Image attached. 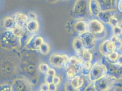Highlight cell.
Masks as SVG:
<instances>
[{"label":"cell","mask_w":122,"mask_h":91,"mask_svg":"<svg viewBox=\"0 0 122 91\" xmlns=\"http://www.w3.org/2000/svg\"><path fill=\"white\" fill-rule=\"evenodd\" d=\"M38 57L32 52H24L21 56L20 68L25 76L33 85L36 84L39 79Z\"/></svg>","instance_id":"obj_1"},{"label":"cell","mask_w":122,"mask_h":91,"mask_svg":"<svg viewBox=\"0 0 122 91\" xmlns=\"http://www.w3.org/2000/svg\"><path fill=\"white\" fill-rule=\"evenodd\" d=\"M0 45L5 50L16 49L21 46L20 38L16 36L12 30H5L1 34Z\"/></svg>","instance_id":"obj_2"},{"label":"cell","mask_w":122,"mask_h":91,"mask_svg":"<svg viewBox=\"0 0 122 91\" xmlns=\"http://www.w3.org/2000/svg\"><path fill=\"white\" fill-rule=\"evenodd\" d=\"M89 0H76L72 9L73 17L76 20L84 19L91 15L89 8Z\"/></svg>","instance_id":"obj_3"},{"label":"cell","mask_w":122,"mask_h":91,"mask_svg":"<svg viewBox=\"0 0 122 91\" xmlns=\"http://www.w3.org/2000/svg\"><path fill=\"white\" fill-rule=\"evenodd\" d=\"M65 67L66 78L70 80L80 72L82 67V62L78 56H71L69 58Z\"/></svg>","instance_id":"obj_4"},{"label":"cell","mask_w":122,"mask_h":91,"mask_svg":"<svg viewBox=\"0 0 122 91\" xmlns=\"http://www.w3.org/2000/svg\"><path fill=\"white\" fill-rule=\"evenodd\" d=\"M88 31L95 36L96 38H103L106 35L104 24L97 18H94L87 23Z\"/></svg>","instance_id":"obj_5"},{"label":"cell","mask_w":122,"mask_h":91,"mask_svg":"<svg viewBox=\"0 0 122 91\" xmlns=\"http://www.w3.org/2000/svg\"><path fill=\"white\" fill-rule=\"evenodd\" d=\"M102 63L107 68V75L113 78L117 82L121 83L122 81V66L107 61L104 56L102 59Z\"/></svg>","instance_id":"obj_6"},{"label":"cell","mask_w":122,"mask_h":91,"mask_svg":"<svg viewBox=\"0 0 122 91\" xmlns=\"http://www.w3.org/2000/svg\"><path fill=\"white\" fill-rule=\"evenodd\" d=\"M107 69L101 61H96L92 64L89 71L88 78L91 82L102 78L107 74Z\"/></svg>","instance_id":"obj_7"},{"label":"cell","mask_w":122,"mask_h":91,"mask_svg":"<svg viewBox=\"0 0 122 91\" xmlns=\"http://www.w3.org/2000/svg\"><path fill=\"white\" fill-rule=\"evenodd\" d=\"M11 85L12 91H33V85L25 76L15 78Z\"/></svg>","instance_id":"obj_8"},{"label":"cell","mask_w":122,"mask_h":91,"mask_svg":"<svg viewBox=\"0 0 122 91\" xmlns=\"http://www.w3.org/2000/svg\"><path fill=\"white\" fill-rule=\"evenodd\" d=\"M116 82L113 78L106 75L93 83L96 91H108Z\"/></svg>","instance_id":"obj_9"},{"label":"cell","mask_w":122,"mask_h":91,"mask_svg":"<svg viewBox=\"0 0 122 91\" xmlns=\"http://www.w3.org/2000/svg\"><path fill=\"white\" fill-rule=\"evenodd\" d=\"M69 58L68 55L66 54L54 53L50 56L49 61L52 66L61 68L65 67Z\"/></svg>","instance_id":"obj_10"},{"label":"cell","mask_w":122,"mask_h":91,"mask_svg":"<svg viewBox=\"0 0 122 91\" xmlns=\"http://www.w3.org/2000/svg\"><path fill=\"white\" fill-rule=\"evenodd\" d=\"M44 41L43 37L41 35L32 34L24 47L29 51L37 50Z\"/></svg>","instance_id":"obj_11"},{"label":"cell","mask_w":122,"mask_h":91,"mask_svg":"<svg viewBox=\"0 0 122 91\" xmlns=\"http://www.w3.org/2000/svg\"><path fill=\"white\" fill-rule=\"evenodd\" d=\"M78 37L81 39L85 48L92 51L95 47L96 38L89 31H87L84 33L80 34Z\"/></svg>","instance_id":"obj_12"},{"label":"cell","mask_w":122,"mask_h":91,"mask_svg":"<svg viewBox=\"0 0 122 91\" xmlns=\"http://www.w3.org/2000/svg\"><path fill=\"white\" fill-rule=\"evenodd\" d=\"M86 77V76L77 75L69 81L75 90L78 91H84L86 86L91 82L90 80H87L85 78Z\"/></svg>","instance_id":"obj_13"},{"label":"cell","mask_w":122,"mask_h":91,"mask_svg":"<svg viewBox=\"0 0 122 91\" xmlns=\"http://www.w3.org/2000/svg\"><path fill=\"white\" fill-rule=\"evenodd\" d=\"M99 49L102 55L105 57L116 50L115 46L110 39L104 40L99 46Z\"/></svg>","instance_id":"obj_14"},{"label":"cell","mask_w":122,"mask_h":91,"mask_svg":"<svg viewBox=\"0 0 122 91\" xmlns=\"http://www.w3.org/2000/svg\"><path fill=\"white\" fill-rule=\"evenodd\" d=\"M1 71L4 74L9 76L12 75L15 70V65L12 59L7 58L1 62Z\"/></svg>","instance_id":"obj_15"},{"label":"cell","mask_w":122,"mask_h":91,"mask_svg":"<svg viewBox=\"0 0 122 91\" xmlns=\"http://www.w3.org/2000/svg\"><path fill=\"white\" fill-rule=\"evenodd\" d=\"M99 4L101 11L116 10L117 8V0H97Z\"/></svg>","instance_id":"obj_16"},{"label":"cell","mask_w":122,"mask_h":91,"mask_svg":"<svg viewBox=\"0 0 122 91\" xmlns=\"http://www.w3.org/2000/svg\"><path fill=\"white\" fill-rule=\"evenodd\" d=\"M116 14V11L115 10L101 11L99 14L97 19L103 24H109L111 18L115 16Z\"/></svg>","instance_id":"obj_17"},{"label":"cell","mask_w":122,"mask_h":91,"mask_svg":"<svg viewBox=\"0 0 122 91\" xmlns=\"http://www.w3.org/2000/svg\"><path fill=\"white\" fill-rule=\"evenodd\" d=\"M89 8L91 16L93 18H97L101 10L97 0H89Z\"/></svg>","instance_id":"obj_18"},{"label":"cell","mask_w":122,"mask_h":91,"mask_svg":"<svg viewBox=\"0 0 122 91\" xmlns=\"http://www.w3.org/2000/svg\"><path fill=\"white\" fill-rule=\"evenodd\" d=\"M73 29L78 34L84 33L88 31L87 23L83 19L77 20L73 24Z\"/></svg>","instance_id":"obj_19"},{"label":"cell","mask_w":122,"mask_h":91,"mask_svg":"<svg viewBox=\"0 0 122 91\" xmlns=\"http://www.w3.org/2000/svg\"><path fill=\"white\" fill-rule=\"evenodd\" d=\"M77 55L82 63L92 62V53L91 50L84 48L80 52L77 53Z\"/></svg>","instance_id":"obj_20"},{"label":"cell","mask_w":122,"mask_h":91,"mask_svg":"<svg viewBox=\"0 0 122 91\" xmlns=\"http://www.w3.org/2000/svg\"><path fill=\"white\" fill-rule=\"evenodd\" d=\"M13 17L15 20L16 25L21 26H25L29 20L27 15L21 12H16Z\"/></svg>","instance_id":"obj_21"},{"label":"cell","mask_w":122,"mask_h":91,"mask_svg":"<svg viewBox=\"0 0 122 91\" xmlns=\"http://www.w3.org/2000/svg\"><path fill=\"white\" fill-rule=\"evenodd\" d=\"M2 24L5 30H12L16 25L14 17L10 16L5 17L3 20Z\"/></svg>","instance_id":"obj_22"},{"label":"cell","mask_w":122,"mask_h":91,"mask_svg":"<svg viewBox=\"0 0 122 91\" xmlns=\"http://www.w3.org/2000/svg\"><path fill=\"white\" fill-rule=\"evenodd\" d=\"M25 27L27 31L31 34L34 33L39 30V23L37 20H29Z\"/></svg>","instance_id":"obj_23"},{"label":"cell","mask_w":122,"mask_h":91,"mask_svg":"<svg viewBox=\"0 0 122 91\" xmlns=\"http://www.w3.org/2000/svg\"><path fill=\"white\" fill-rule=\"evenodd\" d=\"M72 45L73 49L76 52V53L80 52L84 48V46L81 39L78 36L75 37L74 39Z\"/></svg>","instance_id":"obj_24"},{"label":"cell","mask_w":122,"mask_h":91,"mask_svg":"<svg viewBox=\"0 0 122 91\" xmlns=\"http://www.w3.org/2000/svg\"><path fill=\"white\" fill-rule=\"evenodd\" d=\"M56 76V72L55 70L52 68H50L47 73L45 74L44 77L45 82L47 83L48 84L53 83V79Z\"/></svg>","instance_id":"obj_25"},{"label":"cell","mask_w":122,"mask_h":91,"mask_svg":"<svg viewBox=\"0 0 122 91\" xmlns=\"http://www.w3.org/2000/svg\"><path fill=\"white\" fill-rule=\"evenodd\" d=\"M110 39L114 44L116 50H121L122 48V40L119 36L113 35Z\"/></svg>","instance_id":"obj_26"},{"label":"cell","mask_w":122,"mask_h":91,"mask_svg":"<svg viewBox=\"0 0 122 91\" xmlns=\"http://www.w3.org/2000/svg\"><path fill=\"white\" fill-rule=\"evenodd\" d=\"M11 30L16 36L20 38L24 35L26 30L24 26H21L16 25L14 29Z\"/></svg>","instance_id":"obj_27"},{"label":"cell","mask_w":122,"mask_h":91,"mask_svg":"<svg viewBox=\"0 0 122 91\" xmlns=\"http://www.w3.org/2000/svg\"><path fill=\"white\" fill-rule=\"evenodd\" d=\"M120 50H116L112 52L109 55L105 57L107 61L111 63H115L117 61L120 55Z\"/></svg>","instance_id":"obj_28"},{"label":"cell","mask_w":122,"mask_h":91,"mask_svg":"<svg viewBox=\"0 0 122 91\" xmlns=\"http://www.w3.org/2000/svg\"><path fill=\"white\" fill-rule=\"evenodd\" d=\"M39 50L42 55L46 56L49 54L51 48L48 43L44 41V42L41 46Z\"/></svg>","instance_id":"obj_29"},{"label":"cell","mask_w":122,"mask_h":91,"mask_svg":"<svg viewBox=\"0 0 122 91\" xmlns=\"http://www.w3.org/2000/svg\"><path fill=\"white\" fill-rule=\"evenodd\" d=\"M50 67L49 65L44 62H41L39 64L38 69L39 71L43 74H46L49 71Z\"/></svg>","instance_id":"obj_30"},{"label":"cell","mask_w":122,"mask_h":91,"mask_svg":"<svg viewBox=\"0 0 122 91\" xmlns=\"http://www.w3.org/2000/svg\"><path fill=\"white\" fill-rule=\"evenodd\" d=\"M112 32L114 35L120 36L122 35V28L119 25L112 28Z\"/></svg>","instance_id":"obj_31"},{"label":"cell","mask_w":122,"mask_h":91,"mask_svg":"<svg viewBox=\"0 0 122 91\" xmlns=\"http://www.w3.org/2000/svg\"><path fill=\"white\" fill-rule=\"evenodd\" d=\"M0 91H12L11 85L8 83H3L0 85Z\"/></svg>","instance_id":"obj_32"},{"label":"cell","mask_w":122,"mask_h":91,"mask_svg":"<svg viewBox=\"0 0 122 91\" xmlns=\"http://www.w3.org/2000/svg\"><path fill=\"white\" fill-rule=\"evenodd\" d=\"M108 91H122V83L117 82L112 88Z\"/></svg>","instance_id":"obj_33"},{"label":"cell","mask_w":122,"mask_h":91,"mask_svg":"<svg viewBox=\"0 0 122 91\" xmlns=\"http://www.w3.org/2000/svg\"><path fill=\"white\" fill-rule=\"evenodd\" d=\"M108 25H109L110 26L112 27V28L117 26V25H119L118 20L115 16L113 17L110 20V21Z\"/></svg>","instance_id":"obj_34"},{"label":"cell","mask_w":122,"mask_h":91,"mask_svg":"<svg viewBox=\"0 0 122 91\" xmlns=\"http://www.w3.org/2000/svg\"><path fill=\"white\" fill-rule=\"evenodd\" d=\"M27 16L28 17L29 20H37V15L35 12L33 11H30L27 13Z\"/></svg>","instance_id":"obj_35"},{"label":"cell","mask_w":122,"mask_h":91,"mask_svg":"<svg viewBox=\"0 0 122 91\" xmlns=\"http://www.w3.org/2000/svg\"><path fill=\"white\" fill-rule=\"evenodd\" d=\"M64 89L65 91H78L73 88L69 81H67L66 83L64 86Z\"/></svg>","instance_id":"obj_36"},{"label":"cell","mask_w":122,"mask_h":91,"mask_svg":"<svg viewBox=\"0 0 122 91\" xmlns=\"http://www.w3.org/2000/svg\"><path fill=\"white\" fill-rule=\"evenodd\" d=\"M39 91H49V85L46 82L42 83L40 86Z\"/></svg>","instance_id":"obj_37"},{"label":"cell","mask_w":122,"mask_h":91,"mask_svg":"<svg viewBox=\"0 0 122 91\" xmlns=\"http://www.w3.org/2000/svg\"><path fill=\"white\" fill-rule=\"evenodd\" d=\"M84 91H96L94 84L93 82H91L88 86L85 88Z\"/></svg>","instance_id":"obj_38"},{"label":"cell","mask_w":122,"mask_h":91,"mask_svg":"<svg viewBox=\"0 0 122 91\" xmlns=\"http://www.w3.org/2000/svg\"><path fill=\"white\" fill-rule=\"evenodd\" d=\"M49 85V91H57V85L54 83H52L48 84Z\"/></svg>","instance_id":"obj_39"},{"label":"cell","mask_w":122,"mask_h":91,"mask_svg":"<svg viewBox=\"0 0 122 91\" xmlns=\"http://www.w3.org/2000/svg\"><path fill=\"white\" fill-rule=\"evenodd\" d=\"M61 82V78L59 76H56L53 79V83L55 84L57 86L59 85Z\"/></svg>","instance_id":"obj_40"},{"label":"cell","mask_w":122,"mask_h":91,"mask_svg":"<svg viewBox=\"0 0 122 91\" xmlns=\"http://www.w3.org/2000/svg\"><path fill=\"white\" fill-rule=\"evenodd\" d=\"M117 8L118 10L122 13V0H119L117 2Z\"/></svg>","instance_id":"obj_41"},{"label":"cell","mask_w":122,"mask_h":91,"mask_svg":"<svg viewBox=\"0 0 122 91\" xmlns=\"http://www.w3.org/2000/svg\"><path fill=\"white\" fill-rule=\"evenodd\" d=\"M59 0H47V1L49 2V3H56L57 2L59 1Z\"/></svg>","instance_id":"obj_42"},{"label":"cell","mask_w":122,"mask_h":91,"mask_svg":"<svg viewBox=\"0 0 122 91\" xmlns=\"http://www.w3.org/2000/svg\"><path fill=\"white\" fill-rule=\"evenodd\" d=\"M120 25V26L121 27V28H122V20H121V21L120 24V25Z\"/></svg>","instance_id":"obj_43"}]
</instances>
